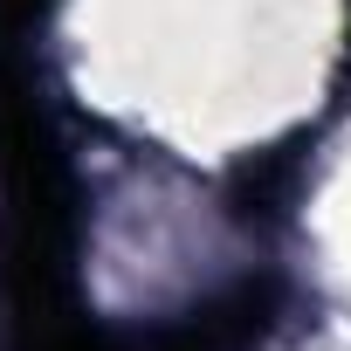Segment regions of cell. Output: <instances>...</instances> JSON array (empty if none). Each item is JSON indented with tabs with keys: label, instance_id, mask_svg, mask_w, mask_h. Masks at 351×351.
<instances>
[{
	"label": "cell",
	"instance_id": "obj_1",
	"mask_svg": "<svg viewBox=\"0 0 351 351\" xmlns=\"http://www.w3.org/2000/svg\"><path fill=\"white\" fill-rule=\"evenodd\" d=\"M276 303H282V289L269 276H248V282L207 296L200 310H186L172 330H158L152 351H255L276 330Z\"/></svg>",
	"mask_w": 351,
	"mask_h": 351
}]
</instances>
